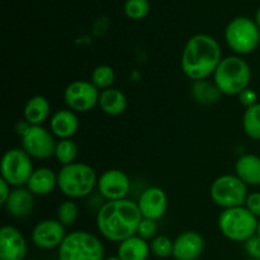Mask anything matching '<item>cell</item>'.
<instances>
[{"label": "cell", "mask_w": 260, "mask_h": 260, "mask_svg": "<svg viewBox=\"0 0 260 260\" xmlns=\"http://www.w3.org/2000/svg\"><path fill=\"white\" fill-rule=\"evenodd\" d=\"M250 80V66L240 56L223 57L213 74V83L223 95H239L249 88Z\"/></svg>", "instance_id": "cell-3"}, {"label": "cell", "mask_w": 260, "mask_h": 260, "mask_svg": "<svg viewBox=\"0 0 260 260\" xmlns=\"http://www.w3.org/2000/svg\"><path fill=\"white\" fill-rule=\"evenodd\" d=\"M205 251V239L197 231H184L174 240L173 256L177 260H197Z\"/></svg>", "instance_id": "cell-16"}, {"label": "cell", "mask_w": 260, "mask_h": 260, "mask_svg": "<svg viewBox=\"0 0 260 260\" xmlns=\"http://www.w3.org/2000/svg\"><path fill=\"white\" fill-rule=\"evenodd\" d=\"M4 207L13 218L24 220L32 213L35 207V196L28 188L17 187L12 189Z\"/></svg>", "instance_id": "cell-17"}, {"label": "cell", "mask_w": 260, "mask_h": 260, "mask_svg": "<svg viewBox=\"0 0 260 260\" xmlns=\"http://www.w3.org/2000/svg\"><path fill=\"white\" fill-rule=\"evenodd\" d=\"M149 13V0H126V3H124V14H126L129 19H142V18L146 17Z\"/></svg>", "instance_id": "cell-30"}, {"label": "cell", "mask_w": 260, "mask_h": 260, "mask_svg": "<svg viewBox=\"0 0 260 260\" xmlns=\"http://www.w3.org/2000/svg\"><path fill=\"white\" fill-rule=\"evenodd\" d=\"M33 172L32 157L23 149H10L3 155L0 173L12 187L27 185Z\"/></svg>", "instance_id": "cell-9"}, {"label": "cell", "mask_w": 260, "mask_h": 260, "mask_svg": "<svg viewBox=\"0 0 260 260\" xmlns=\"http://www.w3.org/2000/svg\"><path fill=\"white\" fill-rule=\"evenodd\" d=\"M157 233V225L156 221L150 220V218H142L141 222H140L139 229H137V236H140L141 239L146 241H151L152 239L156 236Z\"/></svg>", "instance_id": "cell-31"}, {"label": "cell", "mask_w": 260, "mask_h": 260, "mask_svg": "<svg viewBox=\"0 0 260 260\" xmlns=\"http://www.w3.org/2000/svg\"><path fill=\"white\" fill-rule=\"evenodd\" d=\"M211 200L218 207L228 208L244 206L248 198V185L234 174H223L216 178L210 188Z\"/></svg>", "instance_id": "cell-8"}, {"label": "cell", "mask_w": 260, "mask_h": 260, "mask_svg": "<svg viewBox=\"0 0 260 260\" xmlns=\"http://www.w3.org/2000/svg\"><path fill=\"white\" fill-rule=\"evenodd\" d=\"M98 192L104 200H124L131 189V179L124 172L119 169H109L98 178Z\"/></svg>", "instance_id": "cell-12"}, {"label": "cell", "mask_w": 260, "mask_h": 260, "mask_svg": "<svg viewBox=\"0 0 260 260\" xmlns=\"http://www.w3.org/2000/svg\"><path fill=\"white\" fill-rule=\"evenodd\" d=\"M78 145H76L75 141H73L71 139L60 140V141L56 144L55 157L62 167L75 162L76 157H78Z\"/></svg>", "instance_id": "cell-26"}, {"label": "cell", "mask_w": 260, "mask_h": 260, "mask_svg": "<svg viewBox=\"0 0 260 260\" xmlns=\"http://www.w3.org/2000/svg\"><path fill=\"white\" fill-rule=\"evenodd\" d=\"M56 144L52 132L42 126H29L22 136V149L32 159L46 160L55 156Z\"/></svg>", "instance_id": "cell-10"}, {"label": "cell", "mask_w": 260, "mask_h": 260, "mask_svg": "<svg viewBox=\"0 0 260 260\" xmlns=\"http://www.w3.org/2000/svg\"><path fill=\"white\" fill-rule=\"evenodd\" d=\"M65 226L58 220H42L33 228L32 241L36 246L45 250L60 248L66 238Z\"/></svg>", "instance_id": "cell-13"}, {"label": "cell", "mask_w": 260, "mask_h": 260, "mask_svg": "<svg viewBox=\"0 0 260 260\" xmlns=\"http://www.w3.org/2000/svg\"><path fill=\"white\" fill-rule=\"evenodd\" d=\"M255 23H256V25H258L259 29H260V7H259V9L256 10V14H255Z\"/></svg>", "instance_id": "cell-36"}, {"label": "cell", "mask_w": 260, "mask_h": 260, "mask_svg": "<svg viewBox=\"0 0 260 260\" xmlns=\"http://www.w3.org/2000/svg\"><path fill=\"white\" fill-rule=\"evenodd\" d=\"M221 95H222V93L218 90L215 83L212 84L207 80L193 81L192 96L197 103L205 104V106L215 104L220 101Z\"/></svg>", "instance_id": "cell-24"}, {"label": "cell", "mask_w": 260, "mask_h": 260, "mask_svg": "<svg viewBox=\"0 0 260 260\" xmlns=\"http://www.w3.org/2000/svg\"><path fill=\"white\" fill-rule=\"evenodd\" d=\"M50 102L42 95H35L28 99L23 109L24 121L30 126H41L50 117Z\"/></svg>", "instance_id": "cell-21"}, {"label": "cell", "mask_w": 260, "mask_h": 260, "mask_svg": "<svg viewBox=\"0 0 260 260\" xmlns=\"http://www.w3.org/2000/svg\"><path fill=\"white\" fill-rule=\"evenodd\" d=\"M174 241L165 235H156L150 241V250L157 258H169L173 255Z\"/></svg>", "instance_id": "cell-29"}, {"label": "cell", "mask_w": 260, "mask_h": 260, "mask_svg": "<svg viewBox=\"0 0 260 260\" xmlns=\"http://www.w3.org/2000/svg\"><path fill=\"white\" fill-rule=\"evenodd\" d=\"M25 260H37V259H25Z\"/></svg>", "instance_id": "cell-40"}, {"label": "cell", "mask_w": 260, "mask_h": 260, "mask_svg": "<svg viewBox=\"0 0 260 260\" xmlns=\"http://www.w3.org/2000/svg\"><path fill=\"white\" fill-rule=\"evenodd\" d=\"M256 235L260 236V220H259V223H258V229H256Z\"/></svg>", "instance_id": "cell-38"}, {"label": "cell", "mask_w": 260, "mask_h": 260, "mask_svg": "<svg viewBox=\"0 0 260 260\" xmlns=\"http://www.w3.org/2000/svg\"><path fill=\"white\" fill-rule=\"evenodd\" d=\"M225 40L234 52L238 55H249L258 47L260 29L255 20L250 18H234L225 29Z\"/></svg>", "instance_id": "cell-7"}, {"label": "cell", "mask_w": 260, "mask_h": 260, "mask_svg": "<svg viewBox=\"0 0 260 260\" xmlns=\"http://www.w3.org/2000/svg\"><path fill=\"white\" fill-rule=\"evenodd\" d=\"M101 90L91 81L75 80L66 86L63 99L69 109L74 112H88L99 103Z\"/></svg>", "instance_id": "cell-11"}, {"label": "cell", "mask_w": 260, "mask_h": 260, "mask_svg": "<svg viewBox=\"0 0 260 260\" xmlns=\"http://www.w3.org/2000/svg\"><path fill=\"white\" fill-rule=\"evenodd\" d=\"M243 127L246 136L251 140H260V103L245 109L243 116Z\"/></svg>", "instance_id": "cell-25"}, {"label": "cell", "mask_w": 260, "mask_h": 260, "mask_svg": "<svg viewBox=\"0 0 260 260\" xmlns=\"http://www.w3.org/2000/svg\"><path fill=\"white\" fill-rule=\"evenodd\" d=\"M116 79V74L112 66L109 65H99L91 73V83L99 90H106V89L112 88Z\"/></svg>", "instance_id": "cell-27"}, {"label": "cell", "mask_w": 260, "mask_h": 260, "mask_svg": "<svg viewBox=\"0 0 260 260\" xmlns=\"http://www.w3.org/2000/svg\"><path fill=\"white\" fill-rule=\"evenodd\" d=\"M137 206L142 217L157 221L167 212L168 197L161 188L149 187L140 194Z\"/></svg>", "instance_id": "cell-15"}, {"label": "cell", "mask_w": 260, "mask_h": 260, "mask_svg": "<svg viewBox=\"0 0 260 260\" xmlns=\"http://www.w3.org/2000/svg\"><path fill=\"white\" fill-rule=\"evenodd\" d=\"M245 207L253 213L255 217L260 218V192L250 193L246 198Z\"/></svg>", "instance_id": "cell-34"}, {"label": "cell", "mask_w": 260, "mask_h": 260, "mask_svg": "<svg viewBox=\"0 0 260 260\" xmlns=\"http://www.w3.org/2000/svg\"><path fill=\"white\" fill-rule=\"evenodd\" d=\"M58 260H104V246L88 231H73L58 248Z\"/></svg>", "instance_id": "cell-6"}, {"label": "cell", "mask_w": 260, "mask_h": 260, "mask_svg": "<svg viewBox=\"0 0 260 260\" xmlns=\"http://www.w3.org/2000/svg\"><path fill=\"white\" fill-rule=\"evenodd\" d=\"M248 260H260V259H251V258H249Z\"/></svg>", "instance_id": "cell-39"}, {"label": "cell", "mask_w": 260, "mask_h": 260, "mask_svg": "<svg viewBox=\"0 0 260 260\" xmlns=\"http://www.w3.org/2000/svg\"><path fill=\"white\" fill-rule=\"evenodd\" d=\"M236 175L246 185H260V156L245 154L235 164Z\"/></svg>", "instance_id": "cell-20"}, {"label": "cell", "mask_w": 260, "mask_h": 260, "mask_svg": "<svg viewBox=\"0 0 260 260\" xmlns=\"http://www.w3.org/2000/svg\"><path fill=\"white\" fill-rule=\"evenodd\" d=\"M245 250L251 259H260V236L254 235L246 240Z\"/></svg>", "instance_id": "cell-33"}, {"label": "cell", "mask_w": 260, "mask_h": 260, "mask_svg": "<svg viewBox=\"0 0 260 260\" xmlns=\"http://www.w3.org/2000/svg\"><path fill=\"white\" fill-rule=\"evenodd\" d=\"M104 260H122V259L117 255V256H109V258H104Z\"/></svg>", "instance_id": "cell-37"}, {"label": "cell", "mask_w": 260, "mask_h": 260, "mask_svg": "<svg viewBox=\"0 0 260 260\" xmlns=\"http://www.w3.org/2000/svg\"><path fill=\"white\" fill-rule=\"evenodd\" d=\"M0 188H2V196H0V203H2L3 206L5 205V202L8 201V198H9L10 193H12V185L9 184V183L7 182V180H4L2 178L0 179Z\"/></svg>", "instance_id": "cell-35"}, {"label": "cell", "mask_w": 260, "mask_h": 260, "mask_svg": "<svg viewBox=\"0 0 260 260\" xmlns=\"http://www.w3.org/2000/svg\"><path fill=\"white\" fill-rule=\"evenodd\" d=\"M218 229L231 241L245 243L256 235L259 220L245 206L223 210L218 216Z\"/></svg>", "instance_id": "cell-5"}, {"label": "cell", "mask_w": 260, "mask_h": 260, "mask_svg": "<svg viewBox=\"0 0 260 260\" xmlns=\"http://www.w3.org/2000/svg\"><path fill=\"white\" fill-rule=\"evenodd\" d=\"M142 218L137 202L127 198L107 201L96 213V228L104 239L122 243L136 235Z\"/></svg>", "instance_id": "cell-1"}, {"label": "cell", "mask_w": 260, "mask_h": 260, "mask_svg": "<svg viewBox=\"0 0 260 260\" xmlns=\"http://www.w3.org/2000/svg\"><path fill=\"white\" fill-rule=\"evenodd\" d=\"M79 217V206L74 202V200L63 201L57 207V220L65 228L74 225Z\"/></svg>", "instance_id": "cell-28"}, {"label": "cell", "mask_w": 260, "mask_h": 260, "mask_svg": "<svg viewBox=\"0 0 260 260\" xmlns=\"http://www.w3.org/2000/svg\"><path fill=\"white\" fill-rule=\"evenodd\" d=\"M50 128L53 136L60 140L71 139L79 129V118L71 109H60L51 117Z\"/></svg>", "instance_id": "cell-18"}, {"label": "cell", "mask_w": 260, "mask_h": 260, "mask_svg": "<svg viewBox=\"0 0 260 260\" xmlns=\"http://www.w3.org/2000/svg\"><path fill=\"white\" fill-rule=\"evenodd\" d=\"M98 106L108 116H121L127 108V98L119 89L109 88L101 91Z\"/></svg>", "instance_id": "cell-22"}, {"label": "cell", "mask_w": 260, "mask_h": 260, "mask_svg": "<svg viewBox=\"0 0 260 260\" xmlns=\"http://www.w3.org/2000/svg\"><path fill=\"white\" fill-rule=\"evenodd\" d=\"M27 251V241L17 228L5 225L0 229V259L25 260Z\"/></svg>", "instance_id": "cell-14"}, {"label": "cell", "mask_w": 260, "mask_h": 260, "mask_svg": "<svg viewBox=\"0 0 260 260\" xmlns=\"http://www.w3.org/2000/svg\"><path fill=\"white\" fill-rule=\"evenodd\" d=\"M222 60L220 43L212 36L196 35L187 41L180 60L184 75L193 81L206 80L213 75Z\"/></svg>", "instance_id": "cell-2"}, {"label": "cell", "mask_w": 260, "mask_h": 260, "mask_svg": "<svg viewBox=\"0 0 260 260\" xmlns=\"http://www.w3.org/2000/svg\"><path fill=\"white\" fill-rule=\"evenodd\" d=\"M150 251L147 241L135 235L119 243L117 255L122 260H146Z\"/></svg>", "instance_id": "cell-23"}, {"label": "cell", "mask_w": 260, "mask_h": 260, "mask_svg": "<svg viewBox=\"0 0 260 260\" xmlns=\"http://www.w3.org/2000/svg\"><path fill=\"white\" fill-rule=\"evenodd\" d=\"M238 96H239V102H240V104L245 107V108L253 107L258 103V94L255 93V90H253V89L250 88H246L245 90L241 91Z\"/></svg>", "instance_id": "cell-32"}, {"label": "cell", "mask_w": 260, "mask_h": 260, "mask_svg": "<svg viewBox=\"0 0 260 260\" xmlns=\"http://www.w3.org/2000/svg\"><path fill=\"white\" fill-rule=\"evenodd\" d=\"M95 170L85 162L65 165L57 173L58 189L70 200H79L90 194L96 187Z\"/></svg>", "instance_id": "cell-4"}, {"label": "cell", "mask_w": 260, "mask_h": 260, "mask_svg": "<svg viewBox=\"0 0 260 260\" xmlns=\"http://www.w3.org/2000/svg\"><path fill=\"white\" fill-rule=\"evenodd\" d=\"M57 187V174L50 168H38L30 175L27 188L33 196H47Z\"/></svg>", "instance_id": "cell-19"}]
</instances>
